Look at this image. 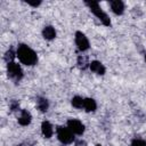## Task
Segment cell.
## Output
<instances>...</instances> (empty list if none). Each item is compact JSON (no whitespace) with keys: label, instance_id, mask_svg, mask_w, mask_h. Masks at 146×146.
Returning <instances> with one entry per match:
<instances>
[{"label":"cell","instance_id":"obj_6","mask_svg":"<svg viewBox=\"0 0 146 146\" xmlns=\"http://www.w3.org/2000/svg\"><path fill=\"white\" fill-rule=\"evenodd\" d=\"M66 127L74 133V135H78V136H81L83 135L84 130H86V127L84 124L78 120V119H68L67 120V123H66Z\"/></svg>","mask_w":146,"mask_h":146},{"label":"cell","instance_id":"obj_20","mask_svg":"<svg viewBox=\"0 0 146 146\" xmlns=\"http://www.w3.org/2000/svg\"><path fill=\"white\" fill-rule=\"evenodd\" d=\"M26 3L29 5V6H31V7H34V8H36V7H39L42 2L41 1H26Z\"/></svg>","mask_w":146,"mask_h":146},{"label":"cell","instance_id":"obj_7","mask_svg":"<svg viewBox=\"0 0 146 146\" xmlns=\"http://www.w3.org/2000/svg\"><path fill=\"white\" fill-rule=\"evenodd\" d=\"M108 5H110V8H111L113 14H115L117 16L123 15V13L125 10V6H124L123 1H121V0H112V1H110Z\"/></svg>","mask_w":146,"mask_h":146},{"label":"cell","instance_id":"obj_16","mask_svg":"<svg viewBox=\"0 0 146 146\" xmlns=\"http://www.w3.org/2000/svg\"><path fill=\"white\" fill-rule=\"evenodd\" d=\"M16 57H17L16 51H15L13 48H9V49L6 51V54H5V56H3V59H5V62L8 64V63L14 62V59H15Z\"/></svg>","mask_w":146,"mask_h":146},{"label":"cell","instance_id":"obj_12","mask_svg":"<svg viewBox=\"0 0 146 146\" xmlns=\"http://www.w3.org/2000/svg\"><path fill=\"white\" fill-rule=\"evenodd\" d=\"M83 110L87 112V113H91V112H95L97 110V103L94 98H84V105H83Z\"/></svg>","mask_w":146,"mask_h":146},{"label":"cell","instance_id":"obj_14","mask_svg":"<svg viewBox=\"0 0 146 146\" xmlns=\"http://www.w3.org/2000/svg\"><path fill=\"white\" fill-rule=\"evenodd\" d=\"M89 64H90V62H89V59H88L87 56H84V55H79L78 56V58H76V65H78V67L80 70H86L87 67H89Z\"/></svg>","mask_w":146,"mask_h":146},{"label":"cell","instance_id":"obj_17","mask_svg":"<svg viewBox=\"0 0 146 146\" xmlns=\"http://www.w3.org/2000/svg\"><path fill=\"white\" fill-rule=\"evenodd\" d=\"M130 146H146V140L140 138H133L130 143Z\"/></svg>","mask_w":146,"mask_h":146},{"label":"cell","instance_id":"obj_15","mask_svg":"<svg viewBox=\"0 0 146 146\" xmlns=\"http://www.w3.org/2000/svg\"><path fill=\"white\" fill-rule=\"evenodd\" d=\"M71 104H72L73 107H75L78 110H82L83 108V105H84V98L76 95V96H74L71 99Z\"/></svg>","mask_w":146,"mask_h":146},{"label":"cell","instance_id":"obj_13","mask_svg":"<svg viewBox=\"0 0 146 146\" xmlns=\"http://www.w3.org/2000/svg\"><path fill=\"white\" fill-rule=\"evenodd\" d=\"M36 107L41 113H46L49 108V100L46 97H38L36 98Z\"/></svg>","mask_w":146,"mask_h":146},{"label":"cell","instance_id":"obj_1","mask_svg":"<svg viewBox=\"0 0 146 146\" xmlns=\"http://www.w3.org/2000/svg\"><path fill=\"white\" fill-rule=\"evenodd\" d=\"M16 55L18 60L25 66H33L38 63L36 52L25 43H19L16 48Z\"/></svg>","mask_w":146,"mask_h":146},{"label":"cell","instance_id":"obj_10","mask_svg":"<svg viewBox=\"0 0 146 146\" xmlns=\"http://www.w3.org/2000/svg\"><path fill=\"white\" fill-rule=\"evenodd\" d=\"M41 133L44 138L49 139L54 135V127L49 121H42L41 123Z\"/></svg>","mask_w":146,"mask_h":146},{"label":"cell","instance_id":"obj_22","mask_svg":"<svg viewBox=\"0 0 146 146\" xmlns=\"http://www.w3.org/2000/svg\"><path fill=\"white\" fill-rule=\"evenodd\" d=\"M144 60L146 62V54H145V56H144Z\"/></svg>","mask_w":146,"mask_h":146},{"label":"cell","instance_id":"obj_9","mask_svg":"<svg viewBox=\"0 0 146 146\" xmlns=\"http://www.w3.org/2000/svg\"><path fill=\"white\" fill-rule=\"evenodd\" d=\"M17 121H18V123L22 127H26V125H29L31 123L32 115H31V113L27 110H21L19 111V116H18Z\"/></svg>","mask_w":146,"mask_h":146},{"label":"cell","instance_id":"obj_11","mask_svg":"<svg viewBox=\"0 0 146 146\" xmlns=\"http://www.w3.org/2000/svg\"><path fill=\"white\" fill-rule=\"evenodd\" d=\"M56 30H55V27L54 26H51V25H46L43 29H42V36L46 39V40H48V41H51V40H54L55 38H56Z\"/></svg>","mask_w":146,"mask_h":146},{"label":"cell","instance_id":"obj_18","mask_svg":"<svg viewBox=\"0 0 146 146\" xmlns=\"http://www.w3.org/2000/svg\"><path fill=\"white\" fill-rule=\"evenodd\" d=\"M9 108H10L11 112H18V111H21L19 110V103H18V100L13 99L10 102V104H9Z\"/></svg>","mask_w":146,"mask_h":146},{"label":"cell","instance_id":"obj_21","mask_svg":"<svg viewBox=\"0 0 146 146\" xmlns=\"http://www.w3.org/2000/svg\"><path fill=\"white\" fill-rule=\"evenodd\" d=\"M18 146H32L30 143H23V144H21V145H18Z\"/></svg>","mask_w":146,"mask_h":146},{"label":"cell","instance_id":"obj_5","mask_svg":"<svg viewBox=\"0 0 146 146\" xmlns=\"http://www.w3.org/2000/svg\"><path fill=\"white\" fill-rule=\"evenodd\" d=\"M74 42H75V46H76L78 50L81 51V52H84V51H87L90 48L89 39L81 31H76L75 32V34H74Z\"/></svg>","mask_w":146,"mask_h":146},{"label":"cell","instance_id":"obj_4","mask_svg":"<svg viewBox=\"0 0 146 146\" xmlns=\"http://www.w3.org/2000/svg\"><path fill=\"white\" fill-rule=\"evenodd\" d=\"M7 74H8V78L11 79L14 82H19L24 75L21 65L16 62H11L7 64Z\"/></svg>","mask_w":146,"mask_h":146},{"label":"cell","instance_id":"obj_23","mask_svg":"<svg viewBox=\"0 0 146 146\" xmlns=\"http://www.w3.org/2000/svg\"><path fill=\"white\" fill-rule=\"evenodd\" d=\"M96 146H102V145H96Z\"/></svg>","mask_w":146,"mask_h":146},{"label":"cell","instance_id":"obj_3","mask_svg":"<svg viewBox=\"0 0 146 146\" xmlns=\"http://www.w3.org/2000/svg\"><path fill=\"white\" fill-rule=\"evenodd\" d=\"M56 136L57 139L63 144V145H70L75 141V135L64 125H57L56 127Z\"/></svg>","mask_w":146,"mask_h":146},{"label":"cell","instance_id":"obj_19","mask_svg":"<svg viewBox=\"0 0 146 146\" xmlns=\"http://www.w3.org/2000/svg\"><path fill=\"white\" fill-rule=\"evenodd\" d=\"M74 146H88L87 141L83 140V139H76L74 141Z\"/></svg>","mask_w":146,"mask_h":146},{"label":"cell","instance_id":"obj_2","mask_svg":"<svg viewBox=\"0 0 146 146\" xmlns=\"http://www.w3.org/2000/svg\"><path fill=\"white\" fill-rule=\"evenodd\" d=\"M84 5L88 6L89 10L100 21V23L105 26H111L112 22H111V18L110 16L102 9L100 5L97 2V1H84Z\"/></svg>","mask_w":146,"mask_h":146},{"label":"cell","instance_id":"obj_8","mask_svg":"<svg viewBox=\"0 0 146 146\" xmlns=\"http://www.w3.org/2000/svg\"><path fill=\"white\" fill-rule=\"evenodd\" d=\"M89 68L92 73H95L97 75H104L106 72V67L99 60H91L89 64Z\"/></svg>","mask_w":146,"mask_h":146}]
</instances>
